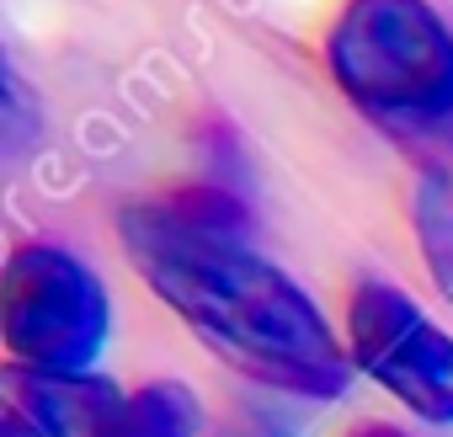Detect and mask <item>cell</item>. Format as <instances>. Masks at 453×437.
Returning <instances> with one entry per match:
<instances>
[{
    "instance_id": "52a82bcc",
    "label": "cell",
    "mask_w": 453,
    "mask_h": 437,
    "mask_svg": "<svg viewBox=\"0 0 453 437\" xmlns=\"http://www.w3.org/2000/svg\"><path fill=\"white\" fill-rule=\"evenodd\" d=\"M416 235H421L426 267L453 294V187L442 176H421L416 187Z\"/></svg>"
},
{
    "instance_id": "ba28073f",
    "label": "cell",
    "mask_w": 453,
    "mask_h": 437,
    "mask_svg": "<svg viewBox=\"0 0 453 437\" xmlns=\"http://www.w3.org/2000/svg\"><path fill=\"white\" fill-rule=\"evenodd\" d=\"M347 437H411V432H400V426H389V421H357Z\"/></svg>"
},
{
    "instance_id": "277c9868",
    "label": "cell",
    "mask_w": 453,
    "mask_h": 437,
    "mask_svg": "<svg viewBox=\"0 0 453 437\" xmlns=\"http://www.w3.org/2000/svg\"><path fill=\"white\" fill-rule=\"evenodd\" d=\"M347 352L405 410L453 426V331H442L400 283L363 278L347 299Z\"/></svg>"
},
{
    "instance_id": "5b68a950",
    "label": "cell",
    "mask_w": 453,
    "mask_h": 437,
    "mask_svg": "<svg viewBox=\"0 0 453 437\" xmlns=\"http://www.w3.org/2000/svg\"><path fill=\"white\" fill-rule=\"evenodd\" d=\"M6 395V416H0V437H123L128 421V395L91 373H43L12 363L0 379Z\"/></svg>"
},
{
    "instance_id": "6da1fadb",
    "label": "cell",
    "mask_w": 453,
    "mask_h": 437,
    "mask_svg": "<svg viewBox=\"0 0 453 437\" xmlns=\"http://www.w3.org/2000/svg\"><path fill=\"white\" fill-rule=\"evenodd\" d=\"M118 241L139 283L235 373L304 400H336L352 384V352L320 304L251 246L235 192L139 197L118 213Z\"/></svg>"
},
{
    "instance_id": "3957f363",
    "label": "cell",
    "mask_w": 453,
    "mask_h": 437,
    "mask_svg": "<svg viewBox=\"0 0 453 437\" xmlns=\"http://www.w3.org/2000/svg\"><path fill=\"white\" fill-rule=\"evenodd\" d=\"M0 336L22 368L91 373L112 336L102 272L59 241H22L0 272Z\"/></svg>"
},
{
    "instance_id": "8992f818",
    "label": "cell",
    "mask_w": 453,
    "mask_h": 437,
    "mask_svg": "<svg viewBox=\"0 0 453 437\" xmlns=\"http://www.w3.org/2000/svg\"><path fill=\"white\" fill-rule=\"evenodd\" d=\"M197 432H203V405L187 384L155 379L128 395L123 437H197Z\"/></svg>"
},
{
    "instance_id": "7a4b0ae2",
    "label": "cell",
    "mask_w": 453,
    "mask_h": 437,
    "mask_svg": "<svg viewBox=\"0 0 453 437\" xmlns=\"http://www.w3.org/2000/svg\"><path fill=\"white\" fill-rule=\"evenodd\" d=\"M320 65L373 123L426 128L453 118V27L432 0H342Z\"/></svg>"
}]
</instances>
